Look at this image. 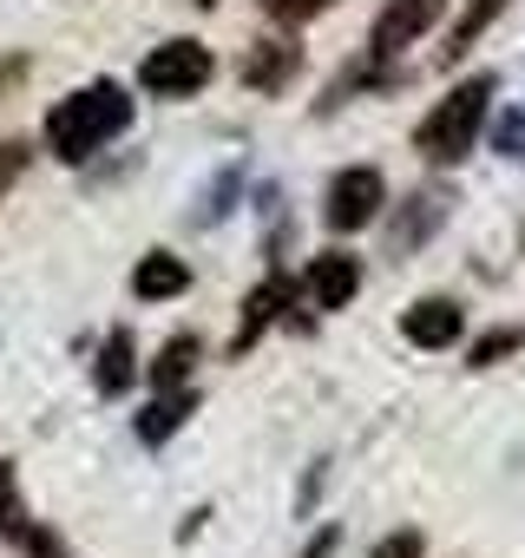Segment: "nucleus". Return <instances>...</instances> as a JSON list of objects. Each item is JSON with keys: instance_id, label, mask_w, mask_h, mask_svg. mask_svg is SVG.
<instances>
[{"instance_id": "obj_1", "label": "nucleus", "mask_w": 525, "mask_h": 558, "mask_svg": "<svg viewBox=\"0 0 525 558\" xmlns=\"http://www.w3.org/2000/svg\"><path fill=\"white\" fill-rule=\"evenodd\" d=\"M125 125H132V99H125L112 80H93V86H80L73 99H60V106L47 112V145H53V158L86 165V158L106 151Z\"/></svg>"}, {"instance_id": "obj_2", "label": "nucleus", "mask_w": 525, "mask_h": 558, "mask_svg": "<svg viewBox=\"0 0 525 558\" xmlns=\"http://www.w3.org/2000/svg\"><path fill=\"white\" fill-rule=\"evenodd\" d=\"M492 93H499L492 73L460 80V86H453L447 99H434V112L414 125V151H420L427 165H460V158L479 145V132H486V106H492Z\"/></svg>"}, {"instance_id": "obj_3", "label": "nucleus", "mask_w": 525, "mask_h": 558, "mask_svg": "<svg viewBox=\"0 0 525 558\" xmlns=\"http://www.w3.org/2000/svg\"><path fill=\"white\" fill-rule=\"evenodd\" d=\"M210 73H217L210 47H197V40H164L158 53H145L138 86L158 93V99H191L197 86H210Z\"/></svg>"}, {"instance_id": "obj_4", "label": "nucleus", "mask_w": 525, "mask_h": 558, "mask_svg": "<svg viewBox=\"0 0 525 558\" xmlns=\"http://www.w3.org/2000/svg\"><path fill=\"white\" fill-rule=\"evenodd\" d=\"M381 204H388V184H381V171H375V165H349V171H335V178H329L322 223L349 236V230H368V223L381 217Z\"/></svg>"}, {"instance_id": "obj_5", "label": "nucleus", "mask_w": 525, "mask_h": 558, "mask_svg": "<svg viewBox=\"0 0 525 558\" xmlns=\"http://www.w3.org/2000/svg\"><path fill=\"white\" fill-rule=\"evenodd\" d=\"M453 8V0H388L381 8V21H375V34H368V47H375V60H394V53H407L420 34H434V21Z\"/></svg>"}, {"instance_id": "obj_6", "label": "nucleus", "mask_w": 525, "mask_h": 558, "mask_svg": "<svg viewBox=\"0 0 525 558\" xmlns=\"http://www.w3.org/2000/svg\"><path fill=\"white\" fill-rule=\"evenodd\" d=\"M355 290H362V263H355L349 250H322V256L303 269V296H309V310H349Z\"/></svg>"}, {"instance_id": "obj_7", "label": "nucleus", "mask_w": 525, "mask_h": 558, "mask_svg": "<svg viewBox=\"0 0 525 558\" xmlns=\"http://www.w3.org/2000/svg\"><path fill=\"white\" fill-rule=\"evenodd\" d=\"M460 329H466V316H460L453 296H420V303L401 316V336H407L414 349H453Z\"/></svg>"}, {"instance_id": "obj_8", "label": "nucleus", "mask_w": 525, "mask_h": 558, "mask_svg": "<svg viewBox=\"0 0 525 558\" xmlns=\"http://www.w3.org/2000/svg\"><path fill=\"white\" fill-rule=\"evenodd\" d=\"M296 66H303V53H296L290 40H262V47L243 60V80H249L256 93H277V86L296 80Z\"/></svg>"}, {"instance_id": "obj_9", "label": "nucleus", "mask_w": 525, "mask_h": 558, "mask_svg": "<svg viewBox=\"0 0 525 558\" xmlns=\"http://www.w3.org/2000/svg\"><path fill=\"white\" fill-rule=\"evenodd\" d=\"M184 283H191V269L178 263V256H164V250H151L138 269H132V296H145V303H164V296H184Z\"/></svg>"}, {"instance_id": "obj_10", "label": "nucleus", "mask_w": 525, "mask_h": 558, "mask_svg": "<svg viewBox=\"0 0 525 558\" xmlns=\"http://www.w3.org/2000/svg\"><path fill=\"white\" fill-rule=\"evenodd\" d=\"M512 8V0H466V14L453 21V34H447V47H440V66H453V60H466L473 47H479V34L499 21Z\"/></svg>"}, {"instance_id": "obj_11", "label": "nucleus", "mask_w": 525, "mask_h": 558, "mask_svg": "<svg viewBox=\"0 0 525 558\" xmlns=\"http://www.w3.org/2000/svg\"><path fill=\"white\" fill-rule=\"evenodd\" d=\"M191 408H197V395H191V388H164V395H158V401L138 414V440H145V447L171 440V434L191 421Z\"/></svg>"}, {"instance_id": "obj_12", "label": "nucleus", "mask_w": 525, "mask_h": 558, "mask_svg": "<svg viewBox=\"0 0 525 558\" xmlns=\"http://www.w3.org/2000/svg\"><path fill=\"white\" fill-rule=\"evenodd\" d=\"M283 303H290V283H283V276H270V283H256V290H249V303H243V329H236V355L283 316Z\"/></svg>"}, {"instance_id": "obj_13", "label": "nucleus", "mask_w": 525, "mask_h": 558, "mask_svg": "<svg viewBox=\"0 0 525 558\" xmlns=\"http://www.w3.org/2000/svg\"><path fill=\"white\" fill-rule=\"evenodd\" d=\"M132 375H138V368H132V329H112V336H106V355H99V388H106V395H125Z\"/></svg>"}, {"instance_id": "obj_14", "label": "nucleus", "mask_w": 525, "mask_h": 558, "mask_svg": "<svg viewBox=\"0 0 525 558\" xmlns=\"http://www.w3.org/2000/svg\"><path fill=\"white\" fill-rule=\"evenodd\" d=\"M191 368H197V342L191 336H178V342H164V355L151 362V388L164 395V388H184L191 381Z\"/></svg>"}, {"instance_id": "obj_15", "label": "nucleus", "mask_w": 525, "mask_h": 558, "mask_svg": "<svg viewBox=\"0 0 525 558\" xmlns=\"http://www.w3.org/2000/svg\"><path fill=\"white\" fill-rule=\"evenodd\" d=\"M518 349H525V329H486L466 362H473V368H492V362H505V355H518Z\"/></svg>"}, {"instance_id": "obj_16", "label": "nucleus", "mask_w": 525, "mask_h": 558, "mask_svg": "<svg viewBox=\"0 0 525 558\" xmlns=\"http://www.w3.org/2000/svg\"><path fill=\"white\" fill-rule=\"evenodd\" d=\"M492 151L512 158V165H525V106H512V112L492 125Z\"/></svg>"}, {"instance_id": "obj_17", "label": "nucleus", "mask_w": 525, "mask_h": 558, "mask_svg": "<svg viewBox=\"0 0 525 558\" xmlns=\"http://www.w3.org/2000/svg\"><path fill=\"white\" fill-rule=\"evenodd\" d=\"M270 21H283V27H303V21H316V14H329L335 0H256Z\"/></svg>"}, {"instance_id": "obj_18", "label": "nucleus", "mask_w": 525, "mask_h": 558, "mask_svg": "<svg viewBox=\"0 0 525 558\" xmlns=\"http://www.w3.org/2000/svg\"><path fill=\"white\" fill-rule=\"evenodd\" d=\"M420 551H427V538H420L414 525H407V532H388V538L375 545V558H420Z\"/></svg>"}, {"instance_id": "obj_19", "label": "nucleus", "mask_w": 525, "mask_h": 558, "mask_svg": "<svg viewBox=\"0 0 525 558\" xmlns=\"http://www.w3.org/2000/svg\"><path fill=\"white\" fill-rule=\"evenodd\" d=\"M21 171H27V145H14V138H8V145H0V197L14 191V178H21Z\"/></svg>"}, {"instance_id": "obj_20", "label": "nucleus", "mask_w": 525, "mask_h": 558, "mask_svg": "<svg viewBox=\"0 0 525 558\" xmlns=\"http://www.w3.org/2000/svg\"><path fill=\"white\" fill-rule=\"evenodd\" d=\"M8 519H14V473L0 466V525H8Z\"/></svg>"}, {"instance_id": "obj_21", "label": "nucleus", "mask_w": 525, "mask_h": 558, "mask_svg": "<svg viewBox=\"0 0 525 558\" xmlns=\"http://www.w3.org/2000/svg\"><path fill=\"white\" fill-rule=\"evenodd\" d=\"M335 538H342V532H335V525H329V532H316V545H309V551H303V558H329V551H335Z\"/></svg>"}, {"instance_id": "obj_22", "label": "nucleus", "mask_w": 525, "mask_h": 558, "mask_svg": "<svg viewBox=\"0 0 525 558\" xmlns=\"http://www.w3.org/2000/svg\"><path fill=\"white\" fill-rule=\"evenodd\" d=\"M197 8H217V0H197Z\"/></svg>"}]
</instances>
